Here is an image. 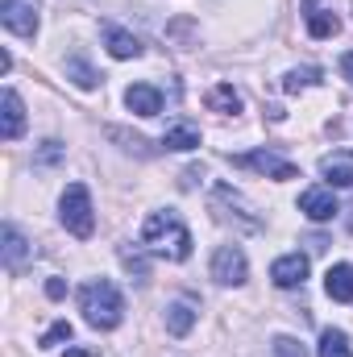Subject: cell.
Returning a JSON list of instances; mask_svg holds the SVG:
<instances>
[{
	"label": "cell",
	"mask_w": 353,
	"mask_h": 357,
	"mask_svg": "<svg viewBox=\"0 0 353 357\" xmlns=\"http://www.w3.org/2000/svg\"><path fill=\"white\" fill-rule=\"evenodd\" d=\"M142 245L158 258H171V262H187L191 258V233L183 225L179 212H154L146 225H142Z\"/></svg>",
	"instance_id": "1"
},
{
	"label": "cell",
	"mask_w": 353,
	"mask_h": 357,
	"mask_svg": "<svg viewBox=\"0 0 353 357\" xmlns=\"http://www.w3.org/2000/svg\"><path fill=\"white\" fill-rule=\"evenodd\" d=\"M80 312H84V320H88L91 328H100V333L117 328L121 316H125V299H121L117 282H108V278L84 282L80 287Z\"/></svg>",
	"instance_id": "2"
},
{
	"label": "cell",
	"mask_w": 353,
	"mask_h": 357,
	"mask_svg": "<svg viewBox=\"0 0 353 357\" xmlns=\"http://www.w3.org/2000/svg\"><path fill=\"white\" fill-rule=\"evenodd\" d=\"M59 216H63V229L80 241H88L96 233V208H91V191L84 183H71L59 199Z\"/></svg>",
	"instance_id": "3"
},
{
	"label": "cell",
	"mask_w": 353,
	"mask_h": 357,
	"mask_svg": "<svg viewBox=\"0 0 353 357\" xmlns=\"http://www.w3.org/2000/svg\"><path fill=\"white\" fill-rule=\"evenodd\" d=\"M212 212L225 220V225H233V229H241V233H262V216L250 208V199L241 195V191H233L229 183H216L212 187Z\"/></svg>",
	"instance_id": "4"
},
{
	"label": "cell",
	"mask_w": 353,
	"mask_h": 357,
	"mask_svg": "<svg viewBox=\"0 0 353 357\" xmlns=\"http://www.w3.org/2000/svg\"><path fill=\"white\" fill-rule=\"evenodd\" d=\"M233 167H246V171H258L266 178H299V167L295 162H287V158H278V154H270V150H250V154H233Z\"/></svg>",
	"instance_id": "5"
},
{
	"label": "cell",
	"mask_w": 353,
	"mask_h": 357,
	"mask_svg": "<svg viewBox=\"0 0 353 357\" xmlns=\"http://www.w3.org/2000/svg\"><path fill=\"white\" fill-rule=\"evenodd\" d=\"M212 278H216L220 287H241V282L250 278L246 254H241L237 245H220V250L212 254Z\"/></svg>",
	"instance_id": "6"
},
{
	"label": "cell",
	"mask_w": 353,
	"mask_h": 357,
	"mask_svg": "<svg viewBox=\"0 0 353 357\" xmlns=\"http://www.w3.org/2000/svg\"><path fill=\"white\" fill-rule=\"evenodd\" d=\"M0 21L8 33L33 38L38 33V0H0Z\"/></svg>",
	"instance_id": "7"
},
{
	"label": "cell",
	"mask_w": 353,
	"mask_h": 357,
	"mask_svg": "<svg viewBox=\"0 0 353 357\" xmlns=\"http://www.w3.org/2000/svg\"><path fill=\"white\" fill-rule=\"evenodd\" d=\"M299 212H303L308 220L324 225V220H333L341 208H337V199H333V191H329V187H308V191L299 195Z\"/></svg>",
	"instance_id": "8"
},
{
	"label": "cell",
	"mask_w": 353,
	"mask_h": 357,
	"mask_svg": "<svg viewBox=\"0 0 353 357\" xmlns=\"http://www.w3.org/2000/svg\"><path fill=\"white\" fill-rule=\"evenodd\" d=\"M100 38H104V46H108V54L112 59H142V42L129 33V29H121V25H112V21H104L100 25Z\"/></svg>",
	"instance_id": "9"
},
{
	"label": "cell",
	"mask_w": 353,
	"mask_h": 357,
	"mask_svg": "<svg viewBox=\"0 0 353 357\" xmlns=\"http://www.w3.org/2000/svg\"><path fill=\"white\" fill-rule=\"evenodd\" d=\"M303 278H308V258H303V254H283V258L270 266V282L283 287V291L303 287Z\"/></svg>",
	"instance_id": "10"
},
{
	"label": "cell",
	"mask_w": 353,
	"mask_h": 357,
	"mask_svg": "<svg viewBox=\"0 0 353 357\" xmlns=\"http://www.w3.org/2000/svg\"><path fill=\"white\" fill-rule=\"evenodd\" d=\"M21 129H25V104H21L17 91L8 88L4 100H0V137H4V142H17Z\"/></svg>",
	"instance_id": "11"
},
{
	"label": "cell",
	"mask_w": 353,
	"mask_h": 357,
	"mask_svg": "<svg viewBox=\"0 0 353 357\" xmlns=\"http://www.w3.org/2000/svg\"><path fill=\"white\" fill-rule=\"evenodd\" d=\"M303 21H308L312 38H333L341 29V17L333 8H320V0H303Z\"/></svg>",
	"instance_id": "12"
},
{
	"label": "cell",
	"mask_w": 353,
	"mask_h": 357,
	"mask_svg": "<svg viewBox=\"0 0 353 357\" xmlns=\"http://www.w3.org/2000/svg\"><path fill=\"white\" fill-rule=\"evenodd\" d=\"M125 104L137 116H158L163 112V91L154 88V84H133V88L125 91Z\"/></svg>",
	"instance_id": "13"
},
{
	"label": "cell",
	"mask_w": 353,
	"mask_h": 357,
	"mask_svg": "<svg viewBox=\"0 0 353 357\" xmlns=\"http://www.w3.org/2000/svg\"><path fill=\"white\" fill-rule=\"evenodd\" d=\"M320 175L329 178L333 187H353V150H333L320 162Z\"/></svg>",
	"instance_id": "14"
},
{
	"label": "cell",
	"mask_w": 353,
	"mask_h": 357,
	"mask_svg": "<svg viewBox=\"0 0 353 357\" xmlns=\"http://www.w3.org/2000/svg\"><path fill=\"white\" fill-rule=\"evenodd\" d=\"M324 291H329V299H337V303H353V266L350 262L329 266V274H324Z\"/></svg>",
	"instance_id": "15"
},
{
	"label": "cell",
	"mask_w": 353,
	"mask_h": 357,
	"mask_svg": "<svg viewBox=\"0 0 353 357\" xmlns=\"http://www.w3.org/2000/svg\"><path fill=\"white\" fill-rule=\"evenodd\" d=\"M0 241H4V266L17 274V270L25 266V258H29V241L21 237V229H17V225H4Z\"/></svg>",
	"instance_id": "16"
},
{
	"label": "cell",
	"mask_w": 353,
	"mask_h": 357,
	"mask_svg": "<svg viewBox=\"0 0 353 357\" xmlns=\"http://www.w3.org/2000/svg\"><path fill=\"white\" fill-rule=\"evenodd\" d=\"M163 146H167V150H179V154H187V150L200 146V129H195L191 121H175V125H167Z\"/></svg>",
	"instance_id": "17"
},
{
	"label": "cell",
	"mask_w": 353,
	"mask_h": 357,
	"mask_svg": "<svg viewBox=\"0 0 353 357\" xmlns=\"http://www.w3.org/2000/svg\"><path fill=\"white\" fill-rule=\"evenodd\" d=\"M63 71H67V79H71L75 88H84V91H96V88H100V79H104L88 59H80V54H71V59L63 63Z\"/></svg>",
	"instance_id": "18"
},
{
	"label": "cell",
	"mask_w": 353,
	"mask_h": 357,
	"mask_svg": "<svg viewBox=\"0 0 353 357\" xmlns=\"http://www.w3.org/2000/svg\"><path fill=\"white\" fill-rule=\"evenodd\" d=\"M191 324H195V307H191V303L179 299V303L167 307V333H171V337H187Z\"/></svg>",
	"instance_id": "19"
},
{
	"label": "cell",
	"mask_w": 353,
	"mask_h": 357,
	"mask_svg": "<svg viewBox=\"0 0 353 357\" xmlns=\"http://www.w3.org/2000/svg\"><path fill=\"white\" fill-rule=\"evenodd\" d=\"M208 108L212 112H241V96L233 91V84H216L208 91Z\"/></svg>",
	"instance_id": "20"
},
{
	"label": "cell",
	"mask_w": 353,
	"mask_h": 357,
	"mask_svg": "<svg viewBox=\"0 0 353 357\" xmlns=\"http://www.w3.org/2000/svg\"><path fill=\"white\" fill-rule=\"evenodd\" d=\"M320 357H353L350 337H345L341 328H324V333H320Z\"/></svg>",
	"instance_id": "21"
},
{
	"label": "cell",
	"mask_w": 353,
	"mask_h": 357,
	"mask_svg": "<svg viewBox=\"0 0 353 357\" xmlns=\"http://www.w3.org/2000/svg\"><path fill=\"white\" fill-rule=\"evenodd\" d=\"M312 84H320V71L316 67H299V71H287L283 91H303V88H312Z\"/></svg>",
	"instance_id": "22"
},
{
	"label": "cell",
	"mask_w": 353,
	"mask_h": 357,
	"mask_svg": "<svg viewBox=\"0 0 353 357\" xmlns=\"http://www.w3.org/2000/svg\"><path fill=\"white\" fill-rule=\"evenodd\" d=\"M63 154H67V146L50 137V142H42V150H38V158H33V162H38V167H54V162H59Z\"/></svg>",
	"instance_id": "23"
},
{
	"label": "cell",
	"mask_w": 353,
	"mask_h": 357,
	"mask_svg": "<svg viewBox=\"0 0 353 357\" xmlns=\"http://www.w3.org/2000/svg\"><path fill=\"white\" fill-rule=\"evenodd\" d=\"M59 341H71V324H67V320H59V324H50V333L42 337V349H54Z\"/></svg>",
	"instance_id": "24"
},
{
	"label": "cell",
	"mask_w": 353,
	"mask_h": 357,
	"mask_svg": "<svg viewBox=\"0 0 353 357\" xmlns=\"http://www.w3.org/2000/svg\"><path fill=\"white\" fill-rule=\"evenodd\" d=\"M274 357H308V349H303L295 337H278V341H274Z\"/></svg>",
	"instance_id": "25"
},
{
	"label": "cell",
	"mask_w": 353,
	"mask_h": 357,
	"mask_svg": "<svg viewBox=\"0 0 353 357\" xmlns=\"http://www.w3.org/2000/svg\"><path fill=\"white\" fill-rule=\"evenodd\" d=\"M46 295H50V299H63V295H67V282H63V278H50V282H46Z\"/></svg>",
	"instance_id": "26"
},
{
	"label": "cell",
	"mask_w": 353,
	"mask_h": 357,
	"mask_svg": "<svg viewBox=\"0 0 353 357\" xmlns=\"http://www.w3.org/2000/svg\"><path fill=\"white\" fill-rule=\"evenodd\" d=\"M341 75L353 84V50H350V54H341Z\"/></svg>",
	"instance_id": "27"
},
{
	"label": "cell",
	"mask_w": 353,
	"mask_h": 357,
	"mask_svg": "<svg viewBox=\"0 0 353 357\" xmlns=\"http://www.w3.org/2000/svg\"><path fill=\"white\" fill-rule=\"evenodd\" d=\"M67 357H91V354H88V349H71Z\"/></svg>",
	"instance_id": "28"
}]
</instances>
